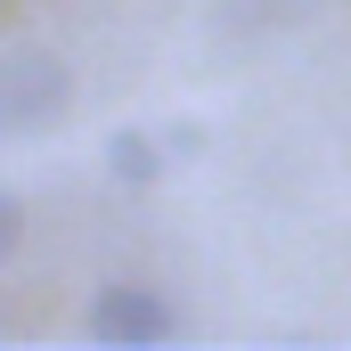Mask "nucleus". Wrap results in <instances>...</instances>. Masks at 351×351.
<instances>
[{
    "mask_svg": "<svg viewBox=\"0 0 351 351\" xmlns=\"http://www.w3.org/2000/svg\"><path fill=\"white\" fill-rule=\"evenodd\" d=\"M302 16H311V0H221V25H237V33H286Z\"/></svg>",
    "mask_w": 351,
    "mask_h": 351,
    "instance_id": "obj_4",
    "label": "nucleus"
},
{
    "mask_svg": "<svg viewBox=\"0 0 351 351\" xmlns=\"http://www.w3.org/2000/svg\"><path fill=\"white\" fill-rule=\"evenodd\" d=\"M172 335H180V311L156 286H98V302H90V343L147 351V343H172Z\"/></svg>",
    "mask_w": 351,
    "mask_h": 351,
    "instance_id": "obj_2",
    "label": "nucleus"
},
{
    "mask_svg": "<svg viewBox=\"0 0 351 351\" xmlns=\"http://www.w3.org/2000/svg\"><path fill=\"white\" fill-rule=\"evenodd\" d=\"M66 114H74L66 58L41 41H8L0 49V139H49Z\"/></svg>",
    "mask_w": 351,
    "mask_h": 351,
    "instance_id": "obj_1",
    "label": "nucleus"
},
{
    "mask_svg": "<svg viewBox=\"0 0 351 351\" xmlns=\"http://www.w3.org/2000/svg\"><path fill=\"white\" fill-rule=\"evenodd\" d=\"M16 245H25V196H16V188H0V262H8Z\"/></svg>",
    "mask_w": 351,
    "mask_h": 351,
    "instance_id": "obj_5",
    "label": "nucleus"
},
{
    "mask_svg": "<svg viewBox=\"0 0 351 351\" xmlns=\"http://www.w3.org/2000/svg\"><path fill=\"white\" fill-rule=\"evenodd\" d=\"M164 147H172V156H196V147H204V131H196V123H172V131H164Z\"/></svg>",
    "mask_w": 351,
    "mask_h": 351,
    "instance_id": "obj_6",
    "label": "nucleus"
},
{
    "mask_svg": "<svg viewBox=\"0 0 351 351\" xmlns=\"http://www.w3.org/2000/svg\"><path fill=\"white\" fill-rule=\"evenodd\" d=\"M164 164H172V147H164L156 131H114V139H106V180H114V188H156Z\"/></svg>",
    "mask_w": 351,
    "mask_h": 351,
    "instance_id": "obj_3",
    "label": "nucleus"
}]
</instances>
